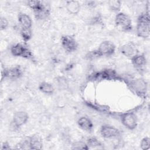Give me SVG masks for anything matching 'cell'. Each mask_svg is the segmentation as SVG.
Here are the masks:
<instances>
[{"label": "cell", "instance_id": "obj_15", "mask_svg": "<svg viewBox=\"0 0 150 150\" xmlns=\"http://www.w3.org/2000/svg\"><path fill=\"white\" fill-rule=\"evenodd\" d=\"M30 149H41L43 148V142L41 137L34 134L28 137Z\"/></svg>", "mask_w": 150, "mask_h": 150}, {"label": "cell", "instance_id": "obj_6", "mask_svg": "<svg viewBox=\"0 0 150 150\" xmlns=\"http://www.w3.org/2000/svg\"><path fill=\"white\" fill-rule=\"evenodd\" d=\"M121 121L122 125L129 130L135 129L138 125V118L133 112H124L121 115Z\"/></svg>", "mask_w": 150, "mask_h": 150}, {"label": "cell", "instance_id": "obj_14", "mask_svg": "<svg viewBox=\"0 0 150 150\" xmlns=\"http://www.w3.org/2000/svg\"><path fill=\"white\" fill-rule=\"evenodd\" d=\"M77 125L79 128L87 132L92 131L94 128L92 121L90 120V118L86 116L81 117L78 119Z\"/></svg>", "mask_w": 150, "mask_h": 150}, {"label": "cell", "instance_id": "obj_3", "mask_svg": "<svg viewBox=\"0 0 150 150\" xmlns=\"http://www.w3.org/2000/svg\"><path fill=\"white\" fill-rule=\"evenodd\" d=\"M11 54L15 57H19L26 59L33 58V54L30 49L26 45L18 43L13 45L10 49Z\"/></svg>", "mask_w": 150, "mask_h": 150}, {"label": "cell", "instance_id": "obj_24", "mask_svg": "<svg viewBox=\"0 0 150 150\" xmlns=\"http://www.w3.org/2000/svg\"><path fill=\"white\" fill-rule=\"evenodd\" d=\"M140 148L142 150H148L150 148V138L148 137L143 138L140 142Z\"/></svg>", "mask_w": 150, "mask_h": 150}, {"label": "cell", "instance_id": "obj_1", "mask_svg": "<svg viewBox=\"0 0 150 150\" xmlns=\"http://www.w3.org/2000/svg\"><path fill=\"white\" fill-rule=\"evenodd\" d=\"M136 32L138 37L146 39L150 35V17L148 11L142 13L137 18Z\"/></svg>", "mask_w": 150, "mask_h": 150}, {"label": "cell", "instance_id": "obj_7", "mask_svg": "<svg viewBox=\"0 0 150 150\" xmlns=\"http://www.w3.org/2000/svg\"><path fill=\"white\" fill-rule=\"evenodd\" d=\"M96 50L100 57L103 56H111L115 53V46L111 41L104 40L100 43Z\"/></svg>", "mask_w": 150, "mask_h": 150}, {"label": "cell", "instance_id": "obj_23", "mask_svg": "<svg viewBox=\"0 0 150 150\" xmlns=\"http://www.w3.org/2000/svg\"><path fill=\"white\" fill-rule=\"evenodd\" d=\"M43 5V2L40 1H28L27 2V5L32 9L33 11H36L40 8Z\"/></svg>", "mask_w": 150, "mask_h": 150}, {"label": "cell", "instance_id": "obj_21", "mask_svg": "<svg viewBox=\"0 0 150 150\" xmlns=\"http://www.w3.org/2000/svg\"><path fill=\"white\" fill-rule=\"evenodd\" d=\"M21 36L25 42L29 41L32 36V32L31 29L21 28L20 30Z\"/></svg>", "mask_w": 150, "mask_h": 150}, {"label": "cell", "instance_id": "obj_27", "mask_svg": "<svg viewBox=\"0 0 150 150\" xmlns=\"http://www.w3.org/2000/svg\"><path fill=\"white\" fill-rule=\"evenodd\" d=\"M11 148L9 144L6 141V142H4L2 144V146H1V150H5V149H11Z\"/></svg>", "mask_w": 150, "mask_h": 150}, {"label": "cell", "instance_id": "obj_11", "mask_svg": "<svg viewBox=\"0 0 150 150\" xmlns=\"http://www.w3.org/2000/svg\"><path fill=\"white\" fill-rule=\"evenodd\" d=\"M120 51L123 56L130 58L138 53L137 47L132 42H128L122 45L120 48Z\"/></svg>", "mask_w": 150, "mask_h": 150}, {"label": "cell", "instance_id": "obj_25", "mask_svg": "<svg viewBox=\"0 0 150 150\" xmlns=\"http://www.w3.org/2000/svg\"><path fill=\"white\" fill-rule=\"evenodd\" d=\"M56 81L57 83V85L61 88H66L67 87V86L68 85L67 79L64 77H57Z\"/></svg>", "mask_w": 150, "mask_h": 150}, {"label": "cell", "instance_id": "obj_20", "mask_svg": "<svg viewBox=\"0 0 150 150\" xmlns=\"http://www.w3.org/2000/svg\"><path fill=\"white\" fill-rule=\"evenodd\" d=\"M110 9L113 12H118L121 8V2L118 0H111L108 2Z\"/></svg>", "mask_w": 150, "mask_h": 150}, {"label": "cell", "instance_id": "obj_8", "mask_svg": "<svg viewBox=\"0 0 150 150\" xmlns=\"http://www.w3.org/2000/svg\"><path fill=\"white\" fill-rule=\"evenodd\" d=\"M61 45L67 53H71L76 51L78 48V43L71 35H63L60 39Z\"/></svg>", "mask_w": 150, "mask_h": 150}, {"label": "cell", "instance_id": "obj_5", "mask_svg": "<svg viewBox=\"0 0 150 150\" xmlns=\"http://www.w3.org/2000/svg\"><path fill=\"white\" fill-rule=\"evenodd\" d=\"M129 85L137 95L143 98L146 96L148 90V85L146 81L144 79L138 78L131 80Z\"/></svg>", "mask_w": 150, "mask_h": 150}, {"label": "cell", "instance_id": "obj_17", "mask_svg": "<svg viewBox=\"0 0 150 150\" xmlns=\"http://www.w3.org/2000/svg\"><path fill=\"white\" fill-rule=\"evenodd\" d=\"M67 11L71 15H77L81 9L80 3L77 1H68L66 2Z\"/></svg>", "mask_w": 150, "mask_h": 150}, {"label": "cell", "instance_id": "obj_13", "mask_svg": "<svg viewBox=\"0 0 150 150\" xmlns=\"http://www.w3.org/2000/svg\"><path fill=\"white\" fill-rule=\"evenodd\" d=\"M34 16L38 20L42 21L47 19L50 14V9L47 5H43L38 9L34 11Z\"/></svg>", "mask_w": 150, "mask_h": 150}, {"label": "cell", "instance_id": "obj_19", "mask_svg": "<svg viewBox=\"0 0 150 150\" xmlns=\"http://www.w3.org/2000/svg\"><path fill=\"white\" fill-rule=\"evenodd\" d=\"M87 144L89 149H103L104 146L102 143L96 137H90L87 140Z\"/></svg>", "mask_w": 150, "mask_h": 150}, {"label": "cell", "instance_id": "obj_4", "mask_svg": "<svg viewBox=\"0 0 150 150\" xmlns=\"http://www.w3.org/2000/svg\"><path fill=\"white\" fill-rule=\"evenodd\" d=\"M23 76V70L20 66L2 67L1 81L5 79L18 80Z\"/></svg>", "mask_w": 150, "mask_h": 150}, {"label": "cell", "instance_id": "obj_2", "mask_svg": "<svg viewBox=\"0 0 150 150\" xmlns=\"http://www.w3.org/2000/svg\"><path fill=\"white\" fill-rule=\"evenodd\" d=\"M114 22L116 27L123 32H130L132 29V21L124 12H118L115 15Z\"/></svg>", "mask_w": 150, "mask_h": 150}, {"label": "cell", "instance_id": "obj_10", "mask_svg": "<svg viewBox=\"0 0 150 150\" xmlns=\"http://www.w3.org/2000/svg\"><path fill=\"white\" fill-rule=\"evenodd\" d=\"M29 115L23 111H16L14 113L12 119V123L16 128H20L25 125L28 121Z\"/></svg>", "mask_w": 150, "mask_h": 150}, {"label": "cell", "instance_id": "obj_18", "mask_svg": "<svg viewBox=\"0 0 150 150\" xmlns=\"http://www.w3.org/2000/svg\"><path fill=\"white\" fill-rule=\"evenodd\" d=\"M38 88L40 91H41L42 93L45 94H48V95L52 94L54 91V88L53 86L50 83L46 82V81L41 82L39 84Z\"/></svg>", "mask_w": 150, "mask_h": 150}, {"label": "cell", "instance_id": "obj_16", "mask_svg": "<svg viewBox=\"0 0 150 150\" xmlns=\"http://www.w3.org/2000/svg\"><path fill=\"white\" fill-rule=\"evenodd\" d=\"M18 21L21 28L31 29L32 21L31 18L25 13H19L18 16Z\"/></svg>", "mask_w": 150, "mask_h": 150}, {"label": "cell", "instance_id": "obj_12", "mask_svg": "<svg viewBox=\"0 0 150 150\" xmlns=\"http://www.w3.org/2000/svg\"><path fill=\"white\" fill-rule=\"evenodd\" d=\"M131 63L134 67L138 70L143 69L147 64V60L144 54L137 53L131 57Z\"/></svg>", "mask_w": 150, "mask_h": 150}, {"label": "cell", "instance_id": "obj_9", "mask_svg": "<svg viewBox=\"0 0 150 150\" xmlns=\"http://www.w3.org/2000/svg\"><path fill=\"white\" fill-rule=\"evenodd\" d=\"M100 132L105 139L117 138L120 135V131L118 129L108 124L103 125L100 128Z\"/></svg>", "mask_w": 150, "mask_h": 150}, {"label": "cell", "instance_id": "obj_26", "mask_svg": "<svg viewBox=\"0 0 150 150\" xmlns=\"http://www.w3.org/2000/svg\"><path fill=\"white\" fill-rule=\"evenodd\" d=\"M9 25L8 21L7 19L4 16H1L0 18V29L1 30H5Z\"/></svg>", "mask_w": 150, "mask_h": 150}, {"label": "cell", "instance_id": "obj_22", "mask_svg": "<svg viewBox=\"0 0 150 150\" xmlns=\"http://www.w3.org/2000/svg\"><path fill=\"white\" fill-rule=\"evenodd\" d=\"M72 149H78V150H88L89 149V148L86 142H84L83 141H78L74 142L71 145Z\"/></svg>", "mask_w": 150, "mask_h": 150}]
</instances>
